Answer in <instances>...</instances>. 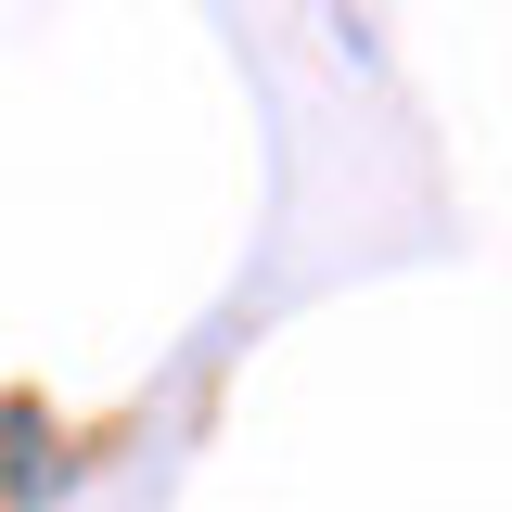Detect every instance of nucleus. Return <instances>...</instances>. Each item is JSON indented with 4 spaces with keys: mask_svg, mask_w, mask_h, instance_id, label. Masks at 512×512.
<instances>
[{
    "mask_svg": "<svg viewBox=\"0 0 512 512\" xmlns=\"http://www.w3.org/2000/svg\"><path fill=\"white\" fill-rule=\"evenodd\" d=\"M52 474L64 461H39V397H13V410H0V500H39Z\"/></svg>",
    "mask_w": 512,
    "mask_h": 512,
    "instance_id": "f257e3e1",
    "label": "nucleus"
}]
</instances>
